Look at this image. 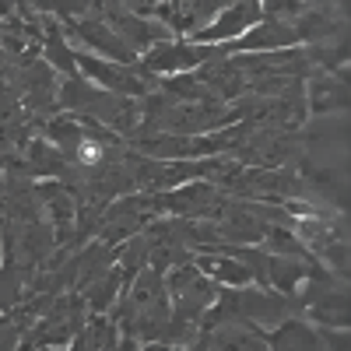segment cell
<instances>
[{"instance_id": "1", "label": "cell", "mask_w": 351, "mask_h": 351, "mask_svg": "<svg viewBox=\"0 0 351 351\" xmlns=\"http://www.w3.org/2000/svg\"><path fill=\"white\" fill-rule=\"evenodd\" d=\"M77 158H81V165H99V162H102V148H99L95 141H81Z\"/></svg>"}]
</instances>
